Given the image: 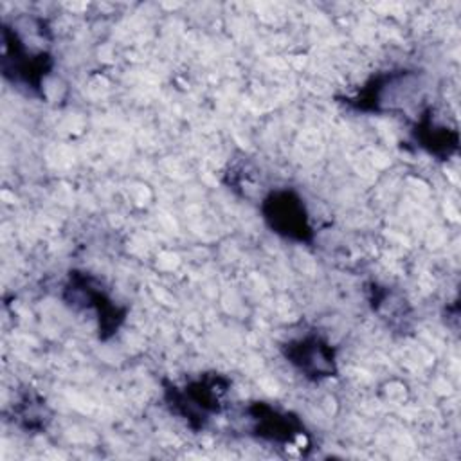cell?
<instances>
[{
    "label": "cell",
    "instance_id": "52a82bcc",
    "mask_svg": "<svg viewBox=\"0 0 461 461\" xmlns=\"http://www.w3.org/2000/svg\"><path fill=\"white\" fill-rule=\"evenodd\" d=\"M416 140L418 144L427 149L430 155H436L439 158H447L452 153L457 151V131L450 130L443 124H438L430 110L421 115V119L416 124Z\"/></svg>",
    "mask_w": 461,
    "mask_h": 461
},
{
    "label": "cell",
    "instance_id": "ba28073f",
    "mask_svg": "<svg viewBox=\"0 0 461 461\" xmlns=\"http://www.w3.org/2000/svg\"><path fill=\"white\" fill-rule=\"evenodd\" d=\"M13 412L18 425L23 427L25 430H43L50 420L45 402L32 394L23 396L22 402L14 405Z\"/></svg>",
    "mask_w": 461,
    "mask_h": 461
},
{
    "label": "cell",
    "instance_id": "8992f818",
    "mask_svg": "<svg viewBox=\"0 0 461 461\" xmlns=\"http://www.w3.org/2000/svg\"><path fill=\"white\" fill-rule=\"evenodd\" d=\"M247 416L250 421V434L258 439L277 445H290L304 436V425L297 416L268 403L256 402L249 405Z\"/></svg>",
    "mask_w": 461,
    "mask_h": 461
},
{
    "label": "cell",
    "instance_id": "6da1fadb",
    "mask_svg": "<svg viewBox=\"0 0 461 461\" xmlns=\"http://www.w3.org/2000/svg\"><path fill=\"white\" fill-rule=\"evenodd\" d=\"M229 387L230 380L227 376L207 373L185 385L167 384L164 387V402L167 409L182 418L193 430H200L214 414L223 411Z\"/></svg>",
    "mask_w": 461,
    "mask_h": 461
},
{
    "label": "cell",
    "instance_id": "5b68a950",
    "mask_svg": "<svg viewBox=\"0 0 461 461\" xmlns=\"http://www.w3.org/2000/svg\"><path fill=\"white\" fill-rule=\"evenodd\" d=\"M281 353L308 380L319 382L339 373L335 348L319 333L290 339L281 346Z\"/></svg>",
    "mask_w": 461,
    "mask_h": 461
},
{
    "label": "cell",
    "instance_id": "3957f363",
    "mask_svg": "<svg viewBox=\"0 0 461 461\" xmlns=\"http://www.w3.org/2000/svg\"><path fill=\"white\" fill-rule=\"evenodd\" d=\"M63 299L74 310H94L103 340L115 335L126 319V308H119L97 279L86 272L72 270L68 274Z\"/></svg>",
    "mask_w": 461,
    "mask_h": 461
},
{
    "label": "cell",
    "instance_id": "7a4b0ae2",
    "mask_svg": "<svg viewBox=\"0 0 461 461\" xmlns=\"http://www.w3.org/2000/svg\"><path fill=\"white\" fill-rule=\"evenodd\" d=\"M2 74L16 88L31 95L41 94V85L50 74L54 59L45 49L27 47L14 23L2 25Z\"/></svg>",
    "mask_w": 461,
    "mask_h": 461
},
{
    "label": "cell",
    "instance_id": "277c9868",
    "mask_svg": "<svg viewBox=\"0 0 461 461\" xmlns=\"http://www.w3.org/2000/svg\"><path fill=\"white\" fill-rule=\"evenodd\" d=\"M261 214L272 232L297 243L313 241V227L301 194L283 187L270 191L261 200Z\"/></svg>",
    "mask_w": 461,
    "mask_h": 461
}]
</instances>
